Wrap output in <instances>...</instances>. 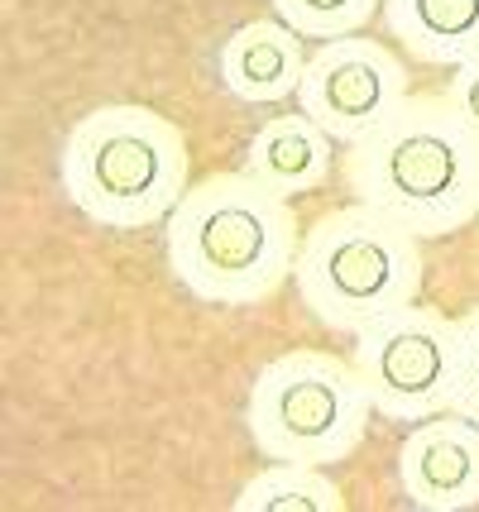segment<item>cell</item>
Here are the masks:
<instances>
[{
    "label": "cell",
    "instance_id": "6da1fadb",
    "mask_svg": "<svg viewBox=\"0 0 479 512\" xmlns=\"http://www.w3.org/2000/svg\"><path fill=\"white\" fill-rule=\"evenodd\" d=\"M345 182L417 240H446L479 216V130L446 91H412L345 149Z\"/></svg>",
    "mask_w": 479,
    "mask_h": 512
},
{
    "label": "cell",
    "instance_id": "7a4b0ae2",
    "mask_svg": "<svg viewBox=\"0 0 479 512\" xmlns=\"http://www.w3.org/2000/svg\"><path fill=\"white\" fill-rule=\"evenodd\" d=\"M293 201L240 173H211L192 182L163 221V254L187 297L206 307H259L297 264Z\"/></svg>",
    "mask_w": 479,
    "mask_h": 512
},
{
    "label": "cell",
    "instance_id": "3957f363",
    "mask_svg": "<svg viewBox=\"0 0 479 512\" xmlns=\"http://www.w3.org/2000/svg\"><path fill=\"white\" fill-rule=\"evenodd\" d=\"M58 182L101 230H149L168 221L192 187V154L168 115L111 101L77 115L58 154Z\"/></svg>",
    "mask_w": 479,
    "mask_h": 512
},
{
    "label": "cell",
    "instance_id": "277c9868",
    "mask_svg": "<svg viewBox=\"0 0 479 512\" xmlns=\"http://www.w3.org/2000/svg\"><path fill=\"white\" fill-rule=\"evenodd\" d=\"M297 302L336 335H355L422 297V240L379 206L350 201L302 230L293 264Z\"/></svg>",
    "mask_w": 479,
    "mask_h": 512
},
{
    "label": "cell",
    "instance_id": "5b68a950",
    "mask_svg": "<svg viewBox=\"0 0 479 512\" xmlns=\"http://www.w3.org/2000/svg\"><path fill=\"white\" fill-rule=\"evenodd\" d=\"M374 422L355 359L288 350L269 359L245 398V431L264 460L331 469L350 460Z\"/></svg>",
    "mask_w": 479,
    "mask_h": 512
},
{
    "label": "cell",
    "instance_id": "8992f818",
    "mask_svg": "<svg viewBox=\"0 0 479 512\" xmlns=\"http://www.w3.org/2000/svg\"><path fill=\"white\" fill-rule=\"evenodd\" d=\"M355 369L365 383L374 417L384 422H427L456 407L460 388V326L432 307L374 321L355 335Z\"/></svg>",
    "mask_w": 479,
    "mask_h": 512
},
{
    "label": "cell",
    "instance_id": "52a82bcc",
    "mask_svg": "<svg viewBox=\"0 0 479 512\" xmlns=\"http://www.w3.org/2000/svg\"><path fill=\"white\" fill-rule=\"evenodd\" d=\"M412 96L408 63L379 39H331L307 58V77L297 87V111L312 115L341 149L384 125Z\"/></svg>",
    "mask_w": 479,
    "mask_h": 512
},
{
    "label": "cell",
    "instance_id": "ba28073f",
    "mask_svg": "<svg viewBox=\"0 0 479 512\" xmlns=\"http://www.w3.org/2000/svg\"><path fill=\"white\" fill-rule=\"evenodd\" d=\"M398 489L422 512L479 508V426L460 412L417 422L398 450Z\"/></svg>",
    "mask_w": 479,
    "mask_h": 512
},
{
    "label": "cell",
    "instance_id": "9c48e42d",
    "mask_svg": "<svg viewBox=\"0 0 479 512\" xmlns=\"http://www.w3.org/2000/svg\"><path fill=\"white\" fill-rule=\"evenodd\" d=\"M307 58V39L283 20H250L221 44V87L245 106H274L297 96Z\"/></svg>",
    "mask_w": 479,
    "mask_h": 512
},
{
    "label": "cell",
    "instance_id": "30bf717a",
    "mask_svg": "<svg viewBox=\"0 0 479 512\" xmlns=\"http://www.w3.org/2000/svg\"><path fill=\"white\" fill-rule=\"evenodd\" d=\"M336 168V139L312 115H274L245 149V173L274 197L297 201L326 187Z\"/></svg>",
    "mask_w": 479,
    "mask_h": 512
},
{
    "label": "cell",
    "instance_id": "8fae6325",
    "mask_svg": "<svg viewBox=\"0 0 479 512\" xmlns=\"http://www.w3.org/2000/svg\"><path fill=\"white\" fill-rule=\"evenodd\" d=\"M379 15L412 63L451 72L479 58V0H384Z\"/></svg>",
    "mask_w": 479,
    "mask_h": 512
},
{
    "label": "cell",
    "instance_id": "7c38bea8",
    "mask_svg": "<svg viewBox=\"0 0 479 512\" xmlns=\"http://www.w3.org/2000/svg\"><path fill=\"white\" fill-rule=\"evenodd\" d=\"M235 512H345V493L317 465L274 460L230 498Z\"/></svg>",
    "mask_w": 479,
    "mask_h": 512
},
{
    "label": "cell",
    "instance_id": "4fadbf2b",
    "mask_svg": "<svg viewBox=\"0 0 479 512\" xmlns=\"http://www.w3.org/2000/svg\"><path fill=\"white\" fill-rule=\"evenodd\" d=\"M274 10L293 34L331 44L360 34L374 20V10H384V0H274Z\"/></svg>",
    "mask_w": 479,
    "mask_h": 512
},
{
    "label": "cell",
    "instance_id": "5bb4252c",
    "mask_svg": "<svg viewBox=\"0 0 479 512\" xmlns=\"http://www.w3.org/2000/svg\"><path fill=\"white\" fill-rule=\"evenodd\" d=\"M456 326H460V388L451 412H460V417H470L479 426V307L456 316Z\"/></svg>",
    "mask_w": 479,
    "mask_h": 512
},
{
    "label": "cell",
    "instance_id": "9a60e30c",
    "mask_svg": "<svg viewBox=\"0 0 479 512\" xmlns=\"http://www.w3.org/2000/svg\"><path fill=\"white\" fill-rule=\"evenodd\" d=\"M446 96H451V106H456V111L479 130V58H465V63L451 67Z\"/></svg>",
    "mask_w": 479,
    "mask_h": 512
}]
</instances>
